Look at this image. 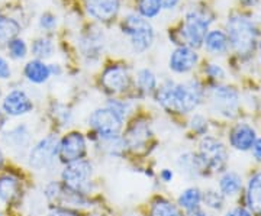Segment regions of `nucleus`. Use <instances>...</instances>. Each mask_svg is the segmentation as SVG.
<instances>
[{
	"mask_svg": "<svg viewBox=\"0 0 261 216\" xmlns=\"http://www.w3.org/2000/svg\"><path fill=\"white\" fill-rule=\"evenodd\" d=\"M60 176H61V184L67 190L80 193L84 196L92 195L94 176V166L92 160L83 158V160L64 164Z\"/></svg>",
	"mask_w": 261,
	"mask_h": 216,
	"instance_id": "f03ea898",
	"label": "nucleus"
},
{
	"mask_svg": "<svg viewBox=\"0 0 261 216\" xmlns=\"http://www.w3.org/2000/svg\"><path fill=\"white\" fill-rule=\"evenodd\" d=\"M205 71L206 74L209 75L211 78H214V80H222V78H225L224 68L221 66H218V64H209L205 68Z\"/></svg>",
	"mask_w": 261,
	"mask_h": 216,
	"instance_id": "e433bc0d",
	"label": "nucleus"
},
{
	"mask_svg": "<svg viewBox=\"0 0 261 216\" xmlns=\"http://www.w3.org/2000/svg\"><path fill=\"white\" fill-rule=\"evenodd\" d=\"M211 19H207L200 12H189L186 15V23L183 31V39L189 44L190 48H199L207 35Z\"/></svg>",
	"mask_w": 261,
	"mask_h": 216,
	"instance_id": "9d476101",
	"label": "nucleus"
},
{
	"mask_svg": "<svg viewBox=\"0 0 261 216\" xmlns=\"http://www.w3.org/2000/svg\"><path fill=\"white\" fill-rule=\"evenodd\" d=\"M241 2H243L244 5H247V6H251V5H254L257 0H241Z\"/></svg>",
	"mask_w": 261,
	"mask_h": 216,
	"instance_id": "de8ad7c7",
	"label": "nucleus"
},
{
	"mask_svg": "<svg viewBox=\"0 0 261 216\" xmlns=\"http://www.w3.org/2000/svg\"><path fill=\"white\" fill-rule=\"evenodd\" d=\"M245 202L251 213H261V171L248 180Z\"/></svg>",
	"mask_w": 261,
	"mask_h": 216,
	"instance_id": "6ab92c4d",
	"label": "nucleus"
},
{
	"mask_svg": "<svg viewBox=\"0 0 261 216\" xmlns=\"http://www.w3.org/2000/svg\"><path fill=\"white\" fill-rule=\"evenodd\" d=\"M87 152H89L87 137L83 132L70 131L60 138L58 161H61L63 164L87 158Z\"/></svg>",
	"mask_w": 261,
	"mask_h": 216,
	"instance_id": "6e6552de",
	"label": "nucleus"
},
{
	"mask_svg": "<svg viewBox=\"0 0 261 216\" xmlns=\"http://www.w3.org/2000/svg\"><path fill=\"white\" fill-rule=\"evenodd\" d=\"M2 109L8 116L18 118L34 111V102L23 90H12L2 102Z\"/></svg>",
	"mask_w": 261,
	"mask_h": 216,
	"instance_id": "4468645a",
	"label": "nucleus"
},
{
	"mask_svg": "<svg viewBox=\"0 0 261 216\" xmlns=\"http://www.w3.org/2000/svg\"><path fill=\"white\" fill-rule=\"evenodd\" d=\"M202 195H203V192L197 186H190V187L180 192L176 205H177L180 210L190 212L193 209L200 207V205H202Z\"/></svg>",
	"mask_w": 261,
	"mask_h": 216,
	"instance_id": "5701e85b",
	"label": "nucleus"
},
{
	"mask_svg": "<svg viewBox=\"0 0 261 216\" xmlns=\"http://www.w3.org/2000/svg\"><path fill=\"white\" fill-rule=\"evenodd\" d=\"M123 216H141L140 213H137V212H128V213H125Z\"/></svg>",
	"mask_w": 261,
	"mask_h": 216,
	"instance_id": "09e8293b",
	"label": "nucleus"
},
{
	"mask_svg": "<svg viewBox=\"0 0 261 216\" xmlns=\"http://www.w3.org/2000/svg\"><path fill=\"white\" fill-rule=\"evenodd\" d=\"M190 129L195 132L196 135H199V137H205L206 133H207V129H209L207 119L203 115L196 113L190 119Z\"/></svg>",
	"mask_w": 261,
	"mask_h": 216,
	"instance_id": "473e14b6",
	"label": "nucleus"
},
{
	"mask_svg": "<svg viewBox=\"0 0 261 216\" xmlns=\"http://www.w3.org/2000/svg\"><path fill=\"white\" fill-rule=\"evenodd\" d=\"M197 61H199V56L193 48L178 47L171 52L168 67L177 74H185L195 68Z\"/></svg>",
	"mask_w": 261,
	"mask_h": 216,
	"instance_id": "2eb2a0df",
	"label": "nucleus"
},
{
	"mask_svg": "<svg viewBox=\"0 0 261 216\" xmlns=\"http://www.w3.org/2000/svg\"><path fill=\"white\" fill-rule=\"evenodd\" d=\"M197 155L203 163L206 171L224 173L226 169L228 151H226L224 142H221L215 137H211V135L202 137Z\"/></svg>",
	"mask_w": 261,
	"mask_h": 216,
	"instance_id": "39448f33",
	"label": "nucleus"
},
{
	"mask_svg": "<svg viewBox=\"0 0 261 216\" xmlns=\"http://www.w3.org/2000/svg\"><path fill=\"white\" fill-rule=\"evenodd\" d=\"M159 3L164 9H174L177 6L178 0H159Z\"/></svg>",
	"mask_w": 261,
	"mask_h": 216,
	"instance_id": "c03bdc74",
	"label": "nucleus"
},
{
	"mask_svg": "<svg viewBox=\"0 0 261 216\" xmlns=\"http://www.w3.org/2000/svg\"><path fill=\"white\" fill-rule=\"evenodd\" d=\"M0 216H2V215H0Z\"/></svg>",
	"mask_w": 261,
	"mask_h": 216,
	"instance_id": "864d4df0",
	"label": "nucleus"
},
{
	"mask_svg": "<svg viewBox=\"0 0 261 216\" xmlns=\"http://www.w3.org/2000/svg\"><path fill=\"white\" fill-rule=\"evenodd\" d=\"M176 164H177V169L189 177H197L199 174L206 171L205 166L199 158L197 152H181L176 160Z\"/></svg>",
	"mask_w": 261,
	"mask_h": 216,
	"instance_id": "a211bd4d",
	"label": "nucleus"
},
{
	"mask_svg": "<svg viewBox=\"0 0 261 216\" xmlns=\"http://www.w3.org/2000/svg\"><path fill=\"white\" fill-rule=\"evenodd\" d=\"M251 154L255 160L261 161V137L260 138H257L255 142H254V145H252L251 148Z\"/></svg>",
	"mask_w": 261,
	"mask_h": 216,
	"instance_id": "37998d69",
	"label": "nucleus"
},
{
	"mask_svg": "<svg viewBox=\"0 0 261 216\" xmlns=\"http://www.w3.org/2000/svg\"><path fill=\"white\" fill-rule=\"evenodd\" d=\"M152 138L151 125L144 119H137L128 126L126 132L123 133V140L126 144L128 151L141 152L147 148L148 142Z\"/></svg>",
	"mask_w": 261,
	"mask_h": 216,
	"instance_id": "ddd939ff",
	"label": "nucleus"
},
{
	"mask_svg": "<svg viewBox=\"0 0 261 216\" xmlns=\"http://www.w3.org/2000/svg\"><path fill=\"white\" fill-rule=\"evenodd\" d=\"M56 119L61 126H67L73 121V113L64 106H58L56 109Z\"/></svg>",
	"mask_w": 261,
	"mask_h": 216,
	"instance_id": "c9c22d12",
	"label": "nucleus"
},
{
	"mask_svg": "<svg viewBox=\"0 0 261 216\" xmlns=\"http://www.w3.org/2000/svg\"><path fill=\"white\" fill-rule=\"evenodd\" d=\"M137 85L144 94H151L157 90V78L155 74L148 68H141L137 73Z\"/></svg>",
	"mask_w": 261,
	"mask_h": 216,
	"instance_id": "a878e982",
	"label": "nucleus"
},
{
	"mask_svg": "<svg viewBox=\"0 0 261 216\" xmlns=\"http://www.w3.org/2000/svg\"><path fill=\"white\" fill-rule=\"evenodd\" d=\"M63 192H64V186L58 180H49L42 188L44 198L47 199L49 203H58Z\"/></svg>",
	"mask_w": 261,
	"mask_h": 216,
	"instance_id": "7c9ffc66",
	"label": "nucleus"
},
{
	"mask_svg": "<svg viewBox=\"0 0 261 216\" xmlns=\"http://www.w3.org/2000/svg\"><path fill=\"white\" fill-rule=\"evenodd\" d=\"M89 126L92 129V133L97 138L102 137H111L121 133L122 128L125 125V119H122L118 113L109 106L99 107L89 116Z\"/></svg>",
	"mask_w": 261,
	"mask_h": 216,
	"instance_id": "0eeeda50",
	"label": "nucleus"
},
{
	"mask_svg": "<svg viewBox=\"0 0 261 216\" xmlns=\"http://www.w3.org/2000/svg\"><path fill=\"white\" fill-rule=\"evenodd\" d=\"M123 32L130 38V45L135 52L147 51L154 41V29L147 19L137 15H129L123 20Z\"/></svg>",
	"mask_w": 261,
	"mask_h": 216,
	"instance_id": "423d86ee",
	"label": "nucleus"
},
{
	"mask_svg": "<svg viewBox=\"0 0 261 216\" xmlns=\"http://www.w3.org/2000/svg\"><path fill=\"white\" fill-rule=\"evenodd\" d=\"M205 45L206 49L212 54H224L228 51L229 47V41L226 34H224L222 31H211L207 32V35L205 38Z\"/></svg>",
	"mask_w": 261,
	"mask_h": 216,
	"instance_id": "393cba45",
	"label": "nucleus"
},
{
	"mask_svg": "<svg viewBox=\"0 0 261 216\" xmlns=\"http://www.w3.org/2000/svg\"><path fill=\"white\" fill-rule=\"evenodd\" d=\"M0 96H2V89H0Z\"/></svg>",
	"mask_w": 261,
	"mask_h": 216,
	"instance_id": "603ef678",
	"label": "nucleus"
},
{
	"mask_svg": "<svg viewBox=\"0 0 261 216\" xmlns=\"http://www.w3.org/2000/svg\"><path fill=\"white\" fill-rule=\"evenodd\" d=\"M119 0H86V9L97 20L108 22L113 19L119 12Z\"/></svg>",
	"mask_w": 261,
	"mask_h": 216,
	"instance_id": "f3484780",
	"label": "nucleus"
},
{
	"mask_svg": "<svg viewBox=\"0 0 261 216\" xmlns=\"http://www.w3.org/2000/svg\"><path fill=\"white\" fill-rule=\"evenodd\" d=\"M23 74L34 85H44L47 83L48 78L51 77L49 66H47L41 60H32L25 66Z\"/></svg>",
	"mask_w": 261,
	"mask_h": 216,
	"instance_id": "412c9836",
	"label": "nucleus"
},
{
	"mask_svg": "<svg viewBox=\"0 0 261 216\" xmlns=\"http://www.w3.org/2000/svg\"><path fill=\"white\" fill-rule=\"evenodd\" d=\"M20 31V26L16 20L0 16V42H9L10 39L16 38Z\"/></svg>",
	"mask_w": 261,
	"mask_h": 216,
	"instance_id": "bb28decb",
	"label": "nucleus"
},
{
	"mask_svg": "<svg viewBox=\"0 0 261 216\" xmlns=\"http://www.w3.org/2000/svg\"><path fill=\"white\" fill-rule=\"evenodd\" d=\"M8 48H9V54L12 58L15 60H23L27 57L28 52V48L23 39H19V38H13L8 42Z\"/></svg>",
	"mask_w": 261,
	"mask_h": 216,
	"instance_id": "2f4dec72",
	"label": "nucleus"
},
{
	"mask_svg": "<svg viewBox=\"0 0 261 216\" xmlns=\"http://www.w3.org/2000/svg\"><path fill=\"white\" fill-rule=\"evenodd\" d=\"M54 52V44L48 38H38L32 44V54L37 57V60L49 58Z\"/></svg>",
	"mask_w": 261,
	"mask_h": 216,
	"instance_id": "c85d7f7f",
	"label": "nucleus"
},
{
	"mask_svg": "<svg viewBox=\"0 0 261 216\" xmlns=\"http://www.w3.org/2000/svg\"><path fill=\"white\" fill-rule=\"evenodd\" d=\"M58 142L60 138L56 133H49L35 142L27 155L29 169L35 173H48L56 169L58 161Z\"/></svg>",
	"mask_w": 261,
	"mask_h": 216,
	"instance_id": "20e7f679",
	"label": "nucleus"
},
{
	"mask_svg": "<svg viewBox=\"0 0 261 216\" xmlns=\"http://www.w3.org/2000/svg\"><path fill=\"white\" fill-rule=\"evenodd\" d=\"M45 216H80V215L77 213V210L68 209V207L58 206L56 207V209H53L51 212H48Z\"/></svg>",
	"mask_w": 261,
	"mask_h": 216,
	"instance_id": "58836bf2",
	"label": "nucleus"
},
{
	"mask_svg": "<svg viewBox=\"0 0 261 216\" xmlns=\"http://www.w3.org/2000/svg\"><path fill=\"white\" fill-rule=\"evenodd\" d=\"M228 138H229V145L233 150L245 152V151H251L252 145L257 140V132L251 125L241 122L233 126Z\"/></svg>",
	"mask_w": 261,
	"mask_h": 216,
	"instance_id": "dca6fc26",
	"label": "nucleus"
},
{
	"mask_svg": "<svg viewBox=\"0 0 261 216\" xmlns=\"http://www.w3.org/2000/svg\"><path fill=\"white\" fill-rule=\"evenodd\" d=\"M10 74H12V71H10V67L8 64V61L3 57H0V78L2 80H6V78H9Z\"/></svg>",
	"mask_w": 261,
	"mask_h": 216,
	"instance_id": "a19ab883",
	"label": "nucleus"
},
{
	"mask_svg": "<svg viewBox=\"0 0 261 216\" xmlns=\"http://www.w3.org/2000/svg\"><path fill=\"white\" fill-rule=\"evenodd\" d=\"M103 47V39L99 34H90L87 38L83 39V44H82V48H83V54L86 57H90V58H97L100 49Z\"/></svg>",
	"mask_w": 261,
	"mask_h": 216,
	"instance_id": "cd10ccee",
	"label": "nucleus"
},
{
	"mask_svg": "<svg viewBox=\"0 0 261 216\" xmlns=\"http://www.w3.org/2000/svg\"><path fill=\"white\" fill-rule=\"evenodd\" d=\"M155 97L160 106L167 112L187 115L196 111L202 103L203 87L197 80H189L185 83L167 80L155 90Z\"/></svg>",
	"mask_w": 261,
	"mask_h": 216,
	"instance_id": "f257e3e1",
	"label": "nucleus"
},
{
	"mask_svg": "<svg viewBox=\"0 0 261 216\" xmlns=\"http://www.w3.org/2000/svg\"><path fill=\"white\" fill-rule=\"evenodd\" d=\"M228 41L240 57H250L257 45V28L252 20L243 15H233L228 23Z\"/></svg>",
	"mask_w": 261,
	"mask_h": 216,
	"instance_id": "7ed1b4c3",
	"label": "nucleus"
},
{
	"mask_svg": "<svg viewBox=\"0 0 261 216\" xmlns=\"http://www.w3.org/2000/svg\"><path fill=\"white\" fill-rule=\"evenodd\" d=\"M20 195V181L13 174H0V200L12 203Z\"/></svg>",
	"mask_w": 261,
	"mask_h": 216,
	"instance_id": "4be33fe9",
	"label": "nucleus"
},
{
	"mask_svg": "<svg viewBox=\"0 0 261 216\" xmlns=\"http://www.w3.org/2000/svg\"><path fill=\"white\" fill-rule=\"evenodd\" d=\"M3 163H5V154H3V151L0 148V169H2V166H3Z\"/></svg>",
	"mask_w": 261,
	"mask_h": 216,
	"instance_id": "49530a36",
	"label": "nucleus"
},
{
	"mask_svg": "<svg viewBox=\"0 0 261 216\" xmlns=\"http://www.w3.org/2000/svg\"><path fill=\"white\" fill-rule=\"evenodd\" d=\"M89 216H105V215H100V213H92V215Z\"/></svg>",
	"mask_w": 261,
	"mask_h": 216,
	"instance_id": "8fccbe9b",
	"label": "nucleus"
},
{
	"mask_svg": "<svg viewBox=\"0 0 261 216\" xmlns=\"http://www.w3.org/2000/svg\"><path fill=\"white\" fill-rule=\"evenodd\" d=\"M159 177L164 184H168V183H171L174 180V171L171 169H163L160 171Z\"/></svg>",
	"mask_w": 261,
	"mask_h": 216,
	"instance_id": "79ce46f5",
	"label": "nucleus"
},
{
	"mask_svg": "<svg viewBox=\"0 0 261 216\" xmlns=\"http://www.w3.org/2000/svg\"><path fill=\"white\" fill-rule=\"evenodd\" d=\"M225 216H252V213L248 207L237 206L232 207V209H229V210L225 213Z\"/></svg>",
	"mask_w": 261,
	"mask_h": 216,
	"instance_id": "ea45409f",
	"label": "nucleus"
},
{
	"mask_svg": "<svg viewBox=\"0 0 261 216\" xmlns=\"http://www.w3.org/2000/svg\"><path fill=\"white\" fill-rule=\"evenodd\" d=\"M186 216H207V213L202 207H197V209H193L190 212H186Z\"/></svg>",
	"mask_w": 261,
	"mask_h": 216,
	"instance_id": "a18cd8bd",
	"label": "nucleus"
},
{
	"mask_svg": "<svg viewBox=\"0 0 261 216\" xmlns=\"http://www.w3.org/2000/svg\"><path fill=\"white\" fill-rule=\"evenodd\" d=\"M39 25L44 29H48V31L54 29L57 25L56 16L51 15V13H44V15L41 16V19H39Z\"/></svg>",
	"mask_w": 261,
	"mask_h": 216,
	"instance_id": "4c0bfd02",
	"label": "nucleus"
},
{
	"mask_svg": "<svg viewBox=\"0 0 261 216\" xmlns=\"http://www.w3.org/2000/svg\"><path fill=\"white\" fill-rule=\"evenodd\" d=\"M258 52H260V58H261V42H260V45H258Z\"/></svg>",
	"mask_w": 261,
	"mask_h": 216,
	"instance_id": "3c124183",
	"label": "nucleus"
},
{
	"mask_svg": "<svg viewBox=\"0 0 261 216\" xmlns=\"http://www.w3.org/2000/svg\"><path fill=\"white\" fill-rule=\"evenodd\" d=\"M202 203H205L206 207L219 212L225 206V198L218 190L209 188V190H205L203 195H202Z\"/></svg>",
	"mask_w": 261,
	"mask_h": 216,
	"instance_id": "c756f323",
	"label": "nucleus"
},
{
	"mask_svg": "<svg viewBox=\"0 0 261 216\" xmlns=\"http://www.w3.org/2000/svg\"><path fill=\"white\" fill-rule=\"evenodd\" d=\"M106 106H109L111 109H113L125 121H126V118H128V115L130 112V104L128 102H125V100H119V99H111V100H108Z\"/></svg>",
	"mask_w": 261,
	"mask_h": 216,
	"instance_id": "f704fd0d",
	"label": "nucleus"
},
{
	"mask_svg": "<svg viewBox=\"0 0 261 216\" xmlns=\"http://www.w3.org/2000/svg\"><path fill=\"white\" fill-rule=\"evenodd\" d=\"M161 10L159 0H140V12L144 18H154Z\"/></svg>",
	"mask_w": 261,
	"mask_h": 216,
	"instance_id": "72a5a7b5",
	"label": "nucleus"
},
{
	"mask_svg": "<svg viewBox=\"0 0 261 216\" xmlns=\"http://www.w3.org/2000/svg\"><path fill=\"white\" fill-rule=\"evenodd\" d=\"M211 103L216 113L233 118L240 107V94L229 86H216L211 92Z\"/></svg>",
	"mask_w": 261,
	"mask_h": 216,
	"instance_id": "1a4fd4ad",
	"label": "nucleus"
},
{
	"mask_svg": "<svg viewBox=\"0 0 261 216\" xmlns=\"http://www.w3.org/2000/svg\"><path fill=\"white\" fill-rule=\"evenodd\" d=\"M2 144L16 155H28L32 147V133L29 131L28 125L19 123L10 128L9 131L3 132Z\"/></svg>",
	"mask_w": 261,
	"mask_h": 216,
	"instance_id": "9b49d317",
	"label": "nucleus"
},
{
	"mask_svg": "<svg viewBox=\"0 0 261 216\" xmlns=\"http://www.w3.org/2000/svg\"><path fill=\"white\" fill-rule=\"evenodd\" d=\"M103 89L111 94H121L126 92L130 86V75L126 67L113 64L105 68L100 77Z\"/></svg>",
	"mask_w": 261,
	"mask_h": 216,
	"instance_id": "f8f14e48",
	"label": "nucleus"
},
{
	"mask_svg": "<svg viewBox=\"0 0 261 216\" xmlns=\"http://www.w3.org/2000/svg\"><path fill=\"white\" fill-rule=\"evenodd\" d=\"M148 216H185L176 203L164 196H157L148 207Z\"/></svg>",
	"mask_w": 261,
	"mask_h": 216,
	"instance_id": "b1692460",
	"label": "nucleus"
},
{
	"mask_svg": "<svg viewBox=\"0 0 261 216\" xmlns=\"http://www.w3.org/2000/svg\"><path fill=\"white\" fill-rule=\"evenodd\" d=\"M243 190V177L235 171H225L219 179V193L224 198H235Z\"/></svg>",
	"mask_w": 261,
	"mask_h": 216,
	"instance_id": "aec40b11",
	"label": "nucleus"
}]
</instances>
